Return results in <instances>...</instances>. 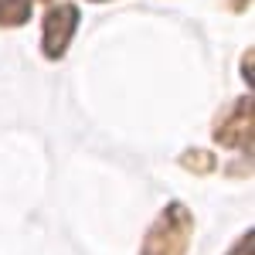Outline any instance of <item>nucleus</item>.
<instances>
[{"label":"nucleus","instance_id":"1","mask_svg":"<svg viewBox=\"0 0 255 255\" xmlns=\"http://www.w3.org/2000/svg\"><path fill=\"white\" fill-rule=\"evenodd\" d=\"M194 235V215L187 211V204L170 201L163 204V211L153 218L150 232L143 238L139 255H187Z\"/></svg>","mask_w":255,"mask_h":255},{"label":"nucleus","instance_id":"2","mask_svg":"<svg viewBox=\"0 0 255 255\" xmlns=\"http://www.w3.org/2000/svg\"><path fill=\"white\" fill-rule=\"evenodd\" d=\"M215 143L238 150V153H252L255 146V99L238 96L215 123Z\"/></svg>","mask_w":255,"mask_h":255},{"label":"nucleus","instance_id":"3","mask_svg":"<svg viewBox=\"0 0 255 255\" xmlns=\"http://www.w3.org/2000/svg\"><path fill=\"white\" fill-rule=\"evenodd\" d=\"M79 7L75 3H55L44 20H41V55L48 61H58L68 55V44L75 38V31H79Z\"/></svg>","mask_w":255,"mask_h":255},{"label":"nucleus","instance_id":"4","mask_svg":"<svg viewBox=\"0 0 255 255\" xmlns=\"http://www.w3.org/2000/svg\"><path fill=\"white\" fill-rule=\"evenodd\" d=\"M31 0H0V27H24L31 20Z\"/></svg>","mask_w":255,"mask_h":255},{"label":"nucleus","instance_id":"5","mask_svg":"<svg viewBox=\"0 0 255 255\" xmlns=\"http://www.w3.org/2000/svg\"><path fill=\"white\" fill-rule=\"evenodd\" d=\"M184 170H191V174H197V177H204V174H211L218 167V160H215V153L211 150H187V153H180V160H177Z\"/></svg>","mask_w":255,"mask_h":255},{"label":"nucleus","instance_id":"6","mask_svg":"<svg viewBox=\"0 0 255 255\" xmlns=\"http://www.w3.org/2000/svg\"><path fill=\"white\" fill-rule=\"evenodd\" d=\"M228 255H252V228H245V232L238 235V242L228 249Z\"/></svg>","mask_w":255,"mask_h":255},{"label":"nucleus","instance_id":"7","mask_svg":"<svg viewBox=\"0 0 255 255\" xmlns=\"http://www.w3.org/2000/svg\"><path fill=\"white\" fill-rule=\"evenodd\" d=\"M242 75H245V82L252 85V51H245V61H242Z\"/></svg>","mask_w":255,"mask_h":255},{"label":"nucleus","instance_id":"8","mask_svg":"<svg viewBox=\"0 0 255 255\" xmlns=\"http://www.w3.org/2000/svg\"><path fill=\"white\" fill-rule=\"evenodd\" d=\"M96 3H102V0H96Z\"/></svg>","mask_w":255,"mask_h":255}]
</instances>
